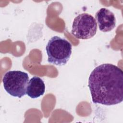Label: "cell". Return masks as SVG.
<instances>
[{"label":"cell","mask_w":123,"mask_h":123,"mask_svg":"<svg viewBox=\"0 0 123 123\" xmlns=\"http://www.w3.org/2000/svg\"><path fill=\"white\" fill-rule=\"evenodd\" d=\"M97 31V22L91 14L82 13L74 19L71 33L76 38L80 39H89L96 35Z\"/></svg>","instance_id":"277c9868"},{"label":"cell","mask_w":123,"mask_h":123,"mask_svg":"<svg viewBox=\"0 0 123 123\" xmlns=\"http://www.w3.org/2000/svg\"><path fill=\"white\" fill-rule=\"evenodd\" d=\"M96 21L99 30L108 32L113 30L116 25V19L114 13L108 9L102 8L95 14Z\"/></svg>","instance_id":"5b68a950"},{"label":"cell","mask_w":123,"mask_h":123,"mask_svg":"<svg viewBox=\"0 0 123 123\" xmlns=\"http://www.w3.org/2000/svg\"><path fill=\"white\" fill-rule=\"evenodd\" d=\"M29 81L28 74L18 70L6 72L2 79L3 87L6 91L12 96L19 98L26 94Z\"/></svg>","instance_id":"3957f363"},{"label":"cell","mask_w":123,"mask_h":123,"mask_svg":"<svg viewBox=\"0 0 123 123\" xmlns=\"http://www.w3.org/2000/svg\"><path fill=\"white\" fill-rule=\"evenodd\" d=\"M45 91V85L43 80L39 77L34 76L28 82L26 94L32 98L42 96Z\"/></svg>","instance_id":"8992f818"},{"label":"cell","mask_w":123,"mask_h":123,"mask_svg":"<svg viewBox=\"0 0 123 123\" xmlns=\"http://www.w3.org/2000/svg\"><path fill=\"white\" fill-rule=\"evenodd\" d=\"M72 49L71 44L66 39L57 36H53L46 46L48 62L56 65H64L70 59Z\"/></svg>","instance_id":"7a4b0ae2"},{"label":"cell","mask_w":123,"mask_h":123,"mask_svg":"<svg viewBox=\"0 0 123 123\" xmlns=\"http://www.w3.org/2000/svg\"><path fill=\"white\" fill-rule=\"evenodd\" d=\"M88 86L94 103L119 104L123 100V72L112 64H100L90 73Z\"/></svg>","instance_id":"6da1fadb"}]
</instances>
